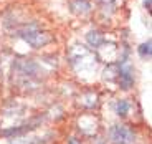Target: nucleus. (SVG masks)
Returning a JSON list of instances; mask_svg holds the SVG:
<instances>
[{
    "mask_svg": "<svg viewBox=\"0 0 152 144\" xmlns=\"http://www.w3.org/2000/svg\"><path fill=\"white\" fill-rule=\"evenodd\" d=\"M109 136H111V141L116 143V144H131L134 139V133L129 128H126V126H122V124L113 126Z\"/></svg>",
    "mask_w": 152,
    "mask_h": 144,
    "instance_id": "2",
    "label": "nucleus"
},
{
    "mask_svg": "<svg viewBox=\"0 0 152 144\" xmlns=\"http://www.w3.org/2000/svg\"><path fill=\"white\" fill-rule=\"evenodd\" d=\"M119 78H121L122 90H129L134 83V76H132V73H131V66L121 65V66H119Z\"/></svg>",
    "mask_w": 152,
    "mask_h": 144,
    "instance_id": "3",
    "label": "nucleus"
},
{
    "mask_svg": "<svg viewBox=\"0 0 152 144\" xmlns=\"http://www.w3.org/2000/svg\"><path fill=\"white\" fill-rule=\"evenodd\" d=\"M88 42L91 43L93 46H101V43H103V38L98 35V32H93V33L88 35Z\"/></svg>",
    "mask_w": 152,
    "mask_h": 144,
    "instance_id": "5",
    "label": "nucleus"
},
{
    "mask_svg": "<svg viewBox=\"0 0 152 144\" xmlns=\"http://www.w3.org/2000/svg\"><path fill=\"white\" fill-rule=\"evenodd\" d=\"M129 109H131V104H129L127 99H119V101L116 103V114H118V116H121V118L127 116Z\"/></svg>",
    "mask_w": 152,
    "mask_h": 144,
    "instance_id": "4",
    "label": "nucleus"
},
{
    "mask_svg": "<svg viewBox=\"0 0 152 144\" xmlns=\"http://www.w3.org/2000/svg\"><path fill=\"white\" fill-rule=\"evenodd\" d=\"M68 144H81V143H80L78 139H76V137H71V139L68 141Z\"/></svg>",
    "mask_w": 152,
    "mask_h": 144,
    "instance_id": "7",
    "label": "nucleus"
},
{
    "mask_svg": "<svg viewBox=\"0 0 152 144\" xmlns=\"http://www.w3.org/2000/svg\"><path fill=\"white\" fill-rule=\"evenodd\" d=\"M20 35L23 37L25 42H28L33 46H43L51 42V35H48L46 32H42V30H31V28H28V30L20 32Z\"/></svg>",
    "mask_w": 152,
    "mask_h": 144,
    "instance_id": "1",
    "label": "nucleus"
},
{
    "mask_svg": "<svg viewBox=\"0 0 152 144\" xmlns=\"http://www.w3.org/2000/svg\"><path fill=\"white\" fill-rule=\"evenodd\" d=\"M139 53H141V57H144V58L151 57V42L142 43V45L139 46Z\"/></svg>",
    "mask_w": 152,
    "mask_h": 144,
    "instance_id": "6",
    "label": "nucleus"
}]
</instances>
